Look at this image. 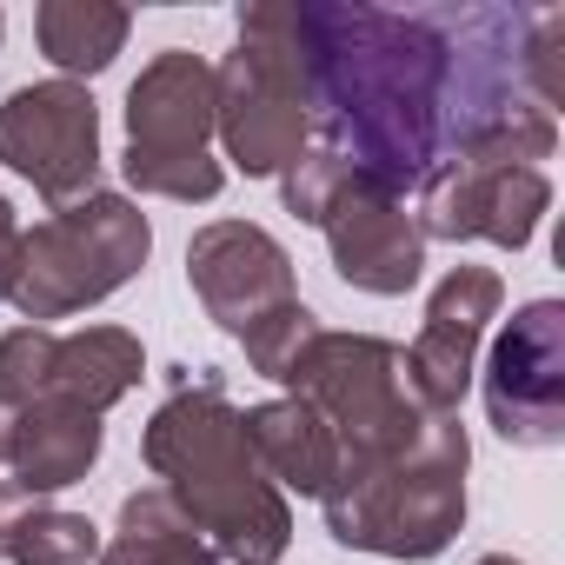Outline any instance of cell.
I'll use <instances>...</instances> for the list:
<instances>
[{
    "instance_id": "obj_1",
    "label": "cell",
    "mask_w": 565,
    "mask_h": 565,
    "mask_svg": "<svg viewBox=\"0 0 565 565\" xmlns=\"http://www.w3.org/2000/svg\"><path fill=\"white\" fill-rule=\"evenodd\" d=\"M307 127L373 186H426L459 153L552 160L565 107V14L294 0Z\"/></svg>"
},
{
    "instance_id": "obj_2",
    "label": "cell",
    "mask_w": 565,
    "mask_h": 565,
    "mask_svg": "<svg viewBox=\"0 0 565 565\" xmlns=\"http://www.w3.org/2000/svg\"><path fill=\"white\" fill-rule=\"evenodd\" d=\"M140 459L160 492L200 525V539L233 558V565H279V552L294 545V512L279 499V486L259 472L246 446V419L226 399L220 373H173V399L147 419Z\"/></svg>"
},
{
    "instance_id": "obj_3",
    "label": "cell",
    "mask_w": 565,
    "mask_h": 565,
    "mask_svg": "<svg viewBox=\"0 0 565 565\" xmlns=\"http://www.w3.org/2000/svg\"><path fill=\"white\" fill-rule=\"evenodd\" d=\"M279 386H294V399H307L327 419V433L340 446V472L333 479L393 466L399 452H413L446 419V413H433L413 393L406 347L373 340V333H327L320 327L313 347L294 360V373Z\"/></svg>"
},
{
    "instance_id": "obj_4",
    "label": "cell",
    "mask_w": 565,
    "mask_h": 565,
    "mask_svg": "<svg viewBox=\"0 0 565 565\" xmlns=\"http://www.w3.org/2000/svg\"><path fill=\"white\" fill-rule=\"evenodd\" d=\"M466 466H472L466 426H459V413H446L393 466L333 479L320 492L327 532L340 545L380 552V558H439L452 545V532L466 525Z\"/></svg>"
},
{
    "instance_id": "obj_5",
    "label": "cell",
    "mask_w": 565,
    "mask_h": 565,
    "mask_svg": "<svg viewBox=\"0 0 565 565\" xmlns=\"http://www.w3.org/2000/svg\"><path fill=\"white\" fill-rule=\"evenodd\" d=\"M213 134L226 140V160L253 180L287 173L307 153L313 127H307L294 0H253V8H239V41L213 67Z\"/></svg>"
},
{
    "instance_id": "obj_6",
    "label": "cell",
    "mask_w": 565,
    "mask_h": 565,
    "mask_svg": "<svg viewBox=\"0 0 565 565\" xmlns=\"http://www.w3.org/2000/svg\"><path fill=\"white\" fill-rule=\"evenodd\" d=\"M153 226L127 193H87L74 206H54L34 233H21V266H14V307L41 320H67L120 294L147 266Z\"/></svg>"
},
{
    "instance_id": "obj_7",
    "label": "cell",
    "mask_w": 565,
    "mask_h": 565,
    "mask_svg": "<svg viewBox=\"0 0 565 565\" xmlns=\"http://www.w3.org/2000/svg\"><path fill=\"white\" fill-rule=\"evenodd\" d=\"M206 140H213V67L186 47L153 54L127 87V153H120L127 186L186 206L213 200L226 173L206 153Z\"/></svg>"
},
{
    "instance_id": "obj_8",
    "label": "cell",
    "mask_w": 565,
    "mask_h": 565,
    "mask_svg": "<svg viewBox=\"0 0 565 565\" xmlns=\"http://www.w3.org/2000/svg\"><path fill=\"white\" fill-rule=\"evenodd\" d=\"M147 373V353L127 327H87V333H47L14 327L0 340V399H67L87 413L120 406Z\"/></svg>"
},
{
    "instance_id": "obj_9",
    "label": "cell",
    "mask_w": 565,
    "mask_h": 565,
    "mask_svg": "<svg viewBox=\"0 0 565 565\" xmlns=\"http://www.w3.org/2000/svg\"><path fill=\"white\" fill-rule=\"evenodd\" d=\"M0 160L47 206H74L100 180V107L81 81H34L0 100Z\"/></svg>"
},
{
    "instance_id": "obj_10",
    "label": "cell",
    "mask_w": 565,
    "mask_h": 565,
    "mask_svg": "<svg viewBox=\"0 0 565 565\" xmlns=\"http://www.w3.org/2000/svg\"><path fill=\"white\" fill-rule=\"evenodd\" d=\"M486 419L505 446H565V307L532 300L505 320L486 360Z\"/></svg>"
},
{
    "instance_id": "obj_11",
    "label": "cell",
    "mask_w": 565,
    "mask_h": 565,
    "mask_svg": "<svg viewBox=\"0 0 565 565\" xmlns=\"http://www.w3.org/2000/svg\"><path fill=\"white\" fill-rule=\"evenodd\" d=\"M552 206V180L505 153H459L419 186V239H492L505 253L532 246Z\"/></svg>"
},
{
    "instance_id": "obj_12",
    "label": "cell",
    "mask_w": 565,
    "mask_h": 565,
    "mask_svg": "<svg viewBox=\"0 0 565 565\" xmlns=\"http://www.w3.org/2000/svg\"><path fill=\"white\" fill-rule=\"evenodd\" d=\"M186 279H193L206 320L220 333H233V340H246L266 313L300 300L287 246H279L266 226H253V220H213V226H200L193 246H186Z\"/></svg>"
},
{
    "instance_id": "obj_13",
    "label": "cell",
    "mask_w": 565,
    "mask_h": 565,
    "mask_svg": "<svg viewBox=\"0 0 565 565\" xmlns=\"http://www.w3.org/2000/svg\"><path fill=\"white\" fill-rule=\"evenodd\" d=\"M333 246V266L347 287L360 294H380V300H399L419 287V273H426V239H419V220L406 213L399 193L373 186L366 173L347 167V180L333 186V200L320 206L313 220Z\"/></svg>"
},
{
    "instance_id": "obj_14",
    "label": "cell",
    "mask_w": 565,
    "mask_h": 565,
    "mask_svg": "<svg viewBox=\"0 0 565 565\" xmlns=\"http://www.w3.org/2000/svg\"><path fill=\"white\" fill-rule=\"evenodd\" d=\"M499 300H505V279L492 266H452L433 300H426V327L419 340L406 347V373H413V393L433 406V413H459L466 386H472V360H479V340L486 327L499 320Z\"/></svg>"
},
{
    "instance_id": "obj_15",
    "label": "cell",
    "mask_w": 565,
    "mask_h": 565,
    "mask_svg": "<svg viewBox=\"0 0 565 565\" xmlns=\"http://www.w3.org/2000/svg\"><path fill=\"white\" fill-rule=\"evenodd\" d=\"M100 459V413L87 406H67V399H28L21 419H14V446H8V466H14V486L28 492H61V486H81Z\"/></svg>"
},
{
    "instance_id": "obj_16",
    "label": "cell",
    "mask_w": 565,
    "mask_h": 565,
    "mask_svg": "<svg viewBox=\"0 0 565 565\" xmlns=\"http://www.w3.org/2000/svg\"><path fill=\"white\" fill-rule=\"evenodd\" d=\"M239 419H246V446H253V459L273 486L307 492V499H320L333 486L340 446H333L327 419L307 399H266V406H246Z\"/></svg>"
},
{
    "instance_id": "obj_17",
    "label": "cell",
    "mask_w": 565,
    "mask_h": 565,
    "mask_svg": "<svg viewBox=\"0 0 565 565\" xmlns=\"http://www.w3.org/2000/svg\"><path fill=\"white\" fill-rule=\"evenodd\" d=\"M0 558L8 565H94L100 525L87 512H61L41 492L0 479Z\"/></svg>"
},
{
    "instance_id": "obj_18",
    "label": "cell",
    "mask_w": 565,
    "mask_h": 565,
    "mask_svg": "<svg viewBox=\"0 0 565 565\" xmlns=\"http://www.w3.org/2000/svg\"><path fill=\"white\" fill-rule=\"evenodd\" d=\"M100 565H220V552L200 539V525L153 486L120 499V525L100 545Z\"/></svg>"
},
{
    "instance_id": "obj_19",
    "label": "cell",
    "mask_w": 565,
    "mask_h": 565,
    "mask_svg": "<svg viewBox=\"0 0 565 565\" xmlns=\"http://www.w3.org/2000/svg\"><path fill=\"white\" fill-rule=\"evenodd\" d=\"M127 28H134V14L114 8V0H41L34 8L41 54L61 67V81L114 67V54L127 47Z\"/></svg>"
},
{
    "instance_id": "obj_20",
    "label": "cell",
    "mask_w": 565,
    "mask_h": 565,
    "mask_svg": "<svg viewBox=\"0 0 565 565\" xmlns=\"http://www.w3.org/2000/svg\"><path fill=\"white\" fill-rule=\"evenodd\" d=\"M313 333H320L313 307H307V300H294V307L266 313V320H259L239 347H246V366H253L259 380H287V373H294V360L313 347Z\"/></svg>"
},
{
    "instance_id": "obj_21",
    "label": "cell",
    "mask_w": 565,
    "mask_h": 565,
    "mask_svg": "<svg viewBox=\"0 0 565 565\" xmlns=\"http://www.w3.org/2000/svg\"><path fill=\"white\" fill-rule=\"evenodd\" d=\"M14 266H21V220H14L8 193H0V300L14 294Z\"/></svg>"
},
{
    "instance_id": "obj_22",
    "label": "cell",
    "mask_w": 565,
    "mask_h": 565,
    "mask_svg": "<svg viewBox=\"0 0 565 565\" xmlns=\"http://www.w3.org/2000/svg\"><path fill=\"white\" fill-rule=\"evenodd\" d=\"M14 419H21V406L0 399V466H8V446H14Z\"/></svg>"
},
{
    "instance_id": "obj_23",
    "label": "cell",
    "mask_w": 565,
    "mask_h": 565,
    "mask_svg": "<svg viewBox=\"0 0 565 565\" xmlns=\"http://www.w3.org/2000/svg\"><path fill=\"white\" fill-rule=\"evenodd\" d=\"M479 565H519V558H505V552H492V558H479Z\"/></svg>"
}]
</instances>
